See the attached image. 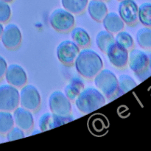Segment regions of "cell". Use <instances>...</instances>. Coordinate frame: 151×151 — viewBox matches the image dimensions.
I'll return each mask as SVG.
<instances>
[{
    "label": "cell",
    "mask_w": 151,
    "mask_h": 151,
    "mask_svg": "<svg viewBox=\"0 0 151 151\" xmlns=\"http://www.w3.org/2000/svg\"><path fill=\"white\" fill-rule=\"evenodd\" d=\"M74 63L77 72L87 79H93L103 68L100 55L89 49L80 51Z\"/></svg>",
    "instance_id": "cell-1"
},
{
    "label": "cell",
    "mask_w": 151,
    "mask_h": 151,
    "mask_svg": "<svg viewBox=\"0 0 151 151\" xmlns=\"http://www.w3.org/2000/svg\"><path fill=\"white\" fill-rule=\"evenodd\" d=\"M106 97L98 89L94 87L84 88L75 99V105L78 110L84 114L92 113L105 106Z\"/></svg>",
    "instance_id": "cell-2"
},
{
    "label": "cell",
    "mask_w": 151,
    "mask_h": 151,
    "mask_svg": "<svg viewBox=\"0 0 151 151\" xmlns=\"http://www.w3.org/2000/svg\"><path fill=\"white\" fill-rule=\"evenodd\" d=\"M128 64L140 81H145L151 76L148 54L145 52L134 48L130 50Z\"/></svg>",
    "instance_id": "cell-3"
},
{
    "label": "cell",
    "mask_w": 151,
    "mask_h": 151,
    "mask_svg": "<svg viewBox=\"0 0 151 151\" xmlns=\"http://www.w3.org/2000/svg\"><path fill=\"white\" fill-rule=\"evenodd\" d=\"M97 88L109 99L117 98L118 78L116 75L107 69H102L94 78Z\"/></svg>",
    "instance_id": "cell-4"
},
{
    "label": "cell",
    "mask_w": 151,
    "mask_h": 151,
    "mask_svg": "<svg viewBox=\"0 0 151 151\" xmlns=\"http://www.w3.org/2000/svg\"><path fill=\"white\" fill-rule=\"evenodd\" d=\"M52 27L60 32H67L75 26V16L64 8L55 9L50 16Z\"/></svg>",
    "instance_id": "cell-5"
},
{
    "label": "cell",
    "mask_w": 151,
    "mask_h": 151,
    "mask_svg": "<svg viewBox=\"0 0 151 151\" xmlns=\"http://www.w3.org/2000/svg\"><path fill=\"white\" fill-rule=\"evenodd\" d=\"M20 94L16 87L10 84L0 86V111H13L19 106Z\"/></svg>",
    "instance_id": "cell-6"
},
{
    "label": "cell",
    "mask_w": 151,
    "mask_h": 151,
    "mask_svg": "<svg viewBox=\"0 0 151 151\" xmlns=\"http://www.w3.org/2000/svg\"><path fill=\"white\" fill-rule=\"evenodd\" d=\"M20 102L22 107L30 111H35L41 106V98L38 90L32 85H25L22 87L19 92Z\"/></svg>",
    "instance_id": "cell-7"
},
{
    "label": "cell",
    "mask_w": 151,
    "mask_h": 151,
    "mask_svg": "<svg viewBox=\"0 0 151 151\" xmlns=\"http://www.w3.org/2000/svg\"><path fill=\"white\" fill-rule=\"evenodd\" d=\"M49 107L52 113L67 116L72 112L70 100L60 91H53L49 98Z\"/></svg>",
    "instance_id": "cell-8"
},
{
    "label": "cell",
    "mask_w": 151,
    "mask_h": 151,
    "mask_svg": "<svg viewBox=\"0 0 151 151\" xmlns=\"http://www.w3.org/2000/svg\"><path fill=\"white\" fill-rule=\"evenodd\" d=\"M80 51V47L73 41L66 40L58 44L56 54L60 63L66 66H71L74 63Z\"/></svg>",
    "instance_id": "cell-9"
},
{
    "label": "cell",
    "mask_w": 151,
    "mask_h": 151,
    "mask_svg": "<svg viewBox=\"0 0 151 151\" xmlns=\"http://www.w3.org/2000/svg\"><path fill=\"white\" fill-rule=\"evenodd\" d=\"M106 53L110 63L117 69H125L128 66V50L115 41L109 46Z\"/></svg>",
    "instance_id": "cell-10"
},
{
    "label": "cell",
    "mask_w": 151,
    "mask_h": 151,
    "mask_svg": "<svg viewBox=\"0 0 151 151\" xmlns=\"http://www.w3.org/2000/svg\"><path fill=\"white\" fill-rule=\"evenodd\" d=\"M139 7L134 0H122L118 6V13L125 24L135 26L139 22Z\"/></svg>",
    "instance_id": "cell-11"
},
{
    "label": "cell",
    "mask_w": 151,
    "mask_h": 151,
    "mask_svg": "<svg viewBox=\"0 0 151 151\" xmlns=\"http://www.w3.org/2000/svg\"><path fill=\"white\" fill-rule=\"evenodd\" d=\"M0 39L4 47L8 50H16L22 44V32L16 24H8L4 27Z\"/></svg>",
    "instance_id": "cell-12"
},
{
    "label": "cell",
    "mask_w": 151,
    "mask_h": 151,
    "mask_svg": "<svg viewBox=\"0 0 151 151\" xmlns=\"http://www.w3.org/2000/svg\"><path fill=\"white\" fill-rule=\"evenodd\" d=\"M74 117L71 114L67 116H62V115L56 114L54 113H45L41 116L39 119L40 130L42 132L49 131V130L54 129L59 126L65 125V124L70 122L74 120Z\"/></svg>",
    "instance_id": "cell-13"
},
{
    "label": "cell",
    "mask_w": 151,
    "mask_h": 151,
    "mask_svg": "<svg viewBox=\"0 0 151 151\" xmlns=\"http://www.w3.org/2000/svg\"><path fill=\"white\" fill-rule=\"evenodd\" d=\"M5 79L10 85L22 88L27 82V75L22 66L19 64H10L5 72Z\"/></svg>",
    "instance_id": "cell-14"
},
{
    "label": "cell",
    "mask_w": 151,
    "mask_h": 151,
    "mask_svg": "<svg viewBox=\"0 0 151 151\" xmlns=\"http://www.w3.org/2000/svg\"><path fill=\"white\" fill-rule=\"evenodd\" d=\"M13 116L16 126L24 131H29L33 128L34 118L30 111L18 106L13 111Z\"/></svg>",
    "instance_id": "cell-15"
},
{
    "label": "cell",
    "mask_w": 151,
    "mask_h": 151,
    "mask_svg": "<svg viewBox=\"0 0 151 151\" xmlns=\"http://www.w3.org/2000/svg\"><path fill=\"white\" fill-rule=\"evenodd\" d=\"M105 29L111 33H117L125 27V22L119 14L114 12L108 13L102 21Z\"/></svg>",
    "instance_id": "cell-16"
},
{
    "label": "cell",
    "mask_w": 151,
    "mask_h": 151,
    "mask_svg": "<svg viewBox=\"0 0 151 151\" xmlns=\"http://www.w3.org/2000/svg\"><path fill=\"white\" fill-rule=\"evenodd\" d=\"M87 10L90 17L97 22L103 21L108 13V7L105 1L102 0H91L88 1Z\"/></svg>",
    "instance_id": "cell-17"
},
{
    "label": "cell",
    "mask_w": 151,
    "mask_h": 151,
    "mask_svg": "<svg viewBox=\"0 0 151 151\" xmlns=\"http://www.w3.org/2000/svg\"><path fill=\"white\" fill-rule=\"evenodd\" d=\"M85 88L84 82L79 77H73L64 88V94L70 100H75Z\"/></svg>",
    "instance_id": "cell-18"
},
{
    "label": "cell",
    "mask_w": 151,
    "mask_h": 151,
    "mask_svg": "<svg viewBox=\"0 0 151 151\" xmlns=\"http://www.w3.org/2000/svg\"><path fill=\"white\" fill-rule=\"evenodd\" d=\"M71 37L79 47L85 48L91 44V37L88 32L83 27H73L71 31Z\"/></svg>",
    "instance_id": "cell-19"
},
{
    "label": "cell",
    "mask_w": 151,
    "mask_h": 151,
    "mask_svg": "<svg viewBox=\"0 0 151 151\" xmlns=\"http://www.w3.org/2000/svg\"><path fill=\"white\" fill-rule=\"evenodd\" d=\"M88 3V0H61L63 8L75 15L83 13L86 9Z\"/></svg>",
    "instance_id": "cell-20"
},
{
    "label": "cell",
    "mask_w": 151,
    "mask_h": 151,
    "mask_svg": "<svg viewBox=\"0 0 151 151\" xmlns=\"http://www.w3.org/2000/svg\"><path fill=\"white\" fill-rule=\"evenodd\" d=\"M137 44L146 51L151 52V28L143 27L139 29L137 35Z\"/></svg>",
    "instance_id": "cell-21"
},
{
    "label": "cell",
    "mask_w": 151,
    "mask_h": 151,
    "mask_svg": "<svg viewBox=\"0 0 151 151\" xmlns=\"http://www.w3.org/2000/svg\"><path fill=\"white\" fill-rule=\"evenodd\" d=\"M114 41L113 34L107 30L100 31L96 36V44L102 52L106 53L109 46Z\"/></svg>",
    "instance_id": "cell-22"
},
{
    "label": "cell",
    "mask_w": 151,
    "mask_h": 151,
    "mask_svg": "<svg viewBox=\"0 0 151 151\" xmlns=\"http://www.w3.org/2000/svg\"><path fill=\"white\" fill-rule=\"evenodd\" d=\"M118 86L119 87H118L117 97H119L122 94H125L135 88L137 86V83L134 78L129 75H121L118 78Z\"/></svg>",
    "instance_id": "cell-23"
},
{
    "label": "cell",
    "mask_w": 151,
    "mask_h": 151,
    "mask_svg": "<svg viewBox=\"0 0 151 151\" xmlns=\"http://www.w3.org/2000/svg\"><path fill=\"white\" fill-rule=\"evenodd\" d=\"M14 119L10 111H0V134L6 135L14 127Z\"/></svg>",
    "instance_id": "cell-24"
},
{
    "label": "cell",
    "mask_w": 151,
    "mask_h": 151,
    "mask_svg": "<svg viewBox=\"0 0 151 151\" xmlns=\"http://www.w3.org/2000/svg\"><path fill=\"white\" fill-rule=\"evenodd\" d=\"M138 19L145 27L151 28V3H143L139 7Z\"/></svg>",
    "instance_id": "cell-25"
},
{
    "label": "cell",
    "mask_w": 151,
    "mask_h": 151,
    "mask_svg": "<svg viewBox=\"0 0 151 151\" xmlns=\"http://www.w3.org/2000/svg\"><path fill=\"white\" fill-rule=\"evenodd\" d=\"M115 42L119 44L124 48L130 51L134 47V41L133 37L129 32L126 31H120L117 32L116 37L114 38Z\"/></svg>",
    "instance_id": "cell-26"
},
{
    "label": "cell",
    "mask_w": 151,
    "mask_h": 151,
    "mask_svg": "<svg viewBox=\"0 0 151 151\" xmlns=\"http://www.w3.org/2000/svg\"><path fill=\"white\" fill-rule=\"evenodd\" d=\"M11 8L6 1L0 0V22L6 23L11 17Z\"/></svg>",
    "instance_id": "cell-27"
},
{
    "label": "cell",
    "mask_w": 151,
    "mask_h": 151,
    "mask_svg": "<svg viewBox=\"0 0 151 151\" xmlns=\"http://www.w3.org/2000/svg\"><path fill=\"white\" fill-rule=\"evenodd\" d=\"M6 137L8 142L14 141V140L20 139L24 138L25 134L24 131L18 126L13 127L7 134H6Z\"/></svg>",
    "instance_id": "cell-28"
},
{
    "label": "cell",
    "mask_w": 151,
    "mask_h": 151,
    "mask_svg": "<svg viewBox=\"0 0 151 151\" xmlns=\"http://www.w3.org/2000/svg\"><path fill=\"white\" fill-rule=\"evenodd\" d=\"M7 68V63L5 59L0 55V81L2 79L5 75L6 70Z\"/></svg>",
    "instance_id": "cell-29"
},
{
    "label": "cell",
    "mask_w": 151,
    "mask_h": 151,
    "mask_svg": "<svg viewBox=\"0 0 151 151\" xmlns=\"http://www.w3.org/2000/svg\"><path fill=\"white\" fill-rule=\"evenodd\" d=\"M3 29H4V26H3L2 23H1V22H0V38H1V34H2V32H3Z\"/></svg>",
    "instance_id": "cell-30"
},
{
    "label": "cell",
    "mask_w": 151,
    "mask_h": 151,
    "mask_svg": "<svg viewBox=\"0 0 151 151\" xmlns=\"http://www.w3.org/2000/svg\"><path fill=\"white\" fill-rule=\"evenodd\" d=\"M148 58H149V68L151 70V52L148 53Z\"/></svg>",
    "instance_id": "cell-31"
},
{
    "label": "cell",
    "mask_w": 151,
    "mask_h": 151,
    "mask_svg": "<svg viewBox=\"0 0 151 151\" xmlns=\"http://www.w3.org/2000/svg\"><path fill=\"white\" fill-rule=\"evenodd\" d=\"M1 1H6V2H7V3H10V2H12V1H13V0H1Z\"/></svg>",
    "instance_id": "cell-32"
},
{
    "label": "cell",
    "mask_w": 151,
    "mask_h": 151,
    "mask_svg": "<svg viewBox=\"0 0 151 151\" xmlns=\"http://www.w3.org/2000/svg\"><path fill=\"white\" fill-rule=\"evenodd\" d=\"M102 1H107V0H102Z\"/></svg>",
    "instance_id": "cell-33"
},
{
    "label": "cell",
    "mask_w": 151,
    "mask_h": 151,
    "mask_svg": "<svg viewBox=\"0 0 151 151\" xmlns=\"http://www.w3.org/2000/svg\"><path fill=\"white\" fill-rule=\"evenodd\" d=\"M118 1H122V0H118Z\"/></svg>",
    "instance_id": "cell-34"
}]
</instances>
